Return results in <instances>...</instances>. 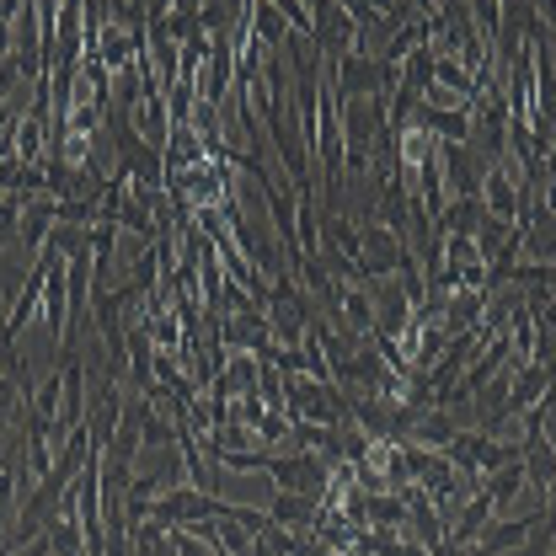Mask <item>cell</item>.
Listing matches in <instances>:
<instances>
[{"label": "cell", "mask_w": 556, "mask_h": 556, "mask_svg": "<svg viewBox=\"0 0 556 556\" xmlns=\"http://www.w3.org/2000/svg\"><path fill=\"white\" fill-rule=\"evenodd\" d=\"M252 22H257V33L268 38V43H284V33H289V27H284V11H278L273 0H257Z\"/></svg>", "instance_id": "obj_1"}, {"label": "cell", "mask_w": 556, "mask_h": 556, "mask_svg": "<svg viewBox=\"0 0 556 556\" xmlns=\"http://www.w3.org/2000/svg\"><path fill=\"white\" fill-rule=\"evenodd\" d=\"M487 198H492V209H498V220H508V214H514V188H508L503 172L487 177Z\"/></svg>", "instance_id": "obj_2"}, {"label": "cell", "mask_w": 556, "mask_h": 556, "mask_svg": "<svg viewBox=\"0 0 556 556\" xmlns=\"http://www.w3.org/2000/svg\"><path fill=\"white\" fill-rule=\"evenodd\" d=\"M289 556H332V551L321 546L316 535H300V540H295V551H289Z\"/></svg>", "instance_id": "obj_3"}]
</instances>
